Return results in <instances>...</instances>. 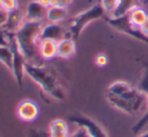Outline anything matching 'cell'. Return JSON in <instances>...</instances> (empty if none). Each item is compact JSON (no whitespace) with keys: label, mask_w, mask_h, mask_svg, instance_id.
I'll list each match as a JSON object with an SVG mask.
<instances>
[{"label":"cell","mask_w":148,"mask_h":137,"mask_svg":"<svg viewBox=\"0 0 148 137\" xmlns=\"http://www.w3.org/2000/svg\"><path fill=\"white\" fill-rule=\"evenodd\" d=\"M42 31V23L40 21H27L21 25V27L15 32L17 44L23 52L25 59L31 62L39 54L40 34ZM40 55V54H39Z\"/></svg>","instance_id":"obj_3"},{"label":"cell","mask_w":148,"mask_h":137,"mask_svg":"<svg viewBox=\"0 0 148 137\" xmlns=\"http://www.w3.org/2000/svg\"><path fill=\"white\" fill-rule=\"evenodd\" d=\"M25 13L23 12V10L19 9L18 7H17L16 9H14V10L7 12L6 21H5V23L2 25L3 30H4L5 32L15 33L23 23V19H25Z\"/></svg>","instance_id":"obj_10"},{"label":"cell","mask_w":148,"mask_h":137,"mask_svg":"<svg viewBox=\"0 0 148 137\" xmlns=\"http://www.w3.org/2000/svg\"><path fill=\"white\" fill-rule=\"evenodd\" d=\"M18 7L17 0H0V8L2 10L9 12Z\"/></svg>","instance_id":"obj_20"},{"label":"cell","mask_w":148,"mask_h":137,"mask_svg":"<svg viewBox=\"0 0 148 137\" xmlns=\"http://www.w3.org/2000/svg\"><path fill=\"white\" fill-rule=\"evenodd\" d=\"M67 11L62 6H51L48 8L47 19L52 23H59L65 19Z\"/></svg>","instance_id":"obj_18"},{"label":"cell","mask_w":148,"mask_h":137,"mask_svg":"<svg viewBox=\"0 0 148 137\" xmlns=\"http://www.w3.org/2000/svg\"><path fill=\"white\" fill-rule=\"evenodd\" d=\"M58 42L53 40H40L39 54L43 59L51 60L57 56Z\"/></svg>","instance_id":"obj_13"},{"label":"cell","mask_w":148,"mask_h":137,"mask_svg":"<svg viewBox=\"0 0 148 137\" xmlns=\"http://www.w3.org/2000/svg\"><path fill=\"white\" fill-rule=\"evenodd\" d=\"M75 41L73 39H62L58 42L57 56L61 58H70L75 54Z\"/></svg>","instance_id":"obj_16"},{"label":"cell","mask_w":148,"mask_h":137,"mask_svg":"<svg viewBox=\"0 0 148 137\" xmlns=\"http://www.w3.org/2000/svg\"><path fill=\"white\" fill-rule=\"evenodd\" d=\"M47 11L48 7L44 6L38 0H36V1H32L27 4L25 17L29 21H41L45 17H47Z\"/></svg>","instance_id":"obj_12"},{"label":"cell","mask_w":148,"mask_h":137,"mask_svg":"<svg viewBox=\"0 0 148 137\" xmlns=\"http://www.w3.org/2000/svg\"><path fill=\"white\" fill-rule=\"evenodd\" d=\"M51 6H60V1L59 0H51Z\"/></svg>","instance_id":"obj_29"},{"label":"cell","mask_w":148,"mask_h":137,"mask_svg":"<svg viewBox=\"0 0 148 137\" xmlns=\"http://www.w3.org/2000/svg\"><path fill=\"white\" fill-rule=\"evenodd\" d=\"M6 19H7V12L0 8V27H2L4 25L5 21H6Z\"/></svg>","instance_id":"obj_25"},{"label":"cell","mask_w":148,"mask_h":137,"mask_svg":"<svg viewBox=\"0 0 148 137\" xmlns=\"http://www.w3.org/2000/svg\"><path fill=\"white\" fill-rule=\"evenodd\" d=\"M43 137H50V136H49V135L47 134V133H45V134L43 135Z\"/></svg>","instance_id":"obj_31"},{"label":"cell","mask_w":148,"mask_h":137,"mask_svg":"<svg viewBox=\"0 0 148 137\" xmlns=\"http://www.w3.org/2000/svg\"><path fill=\"white\" fill-rule=\"evenodd\" d=\"M106 98L115 109L131 116L139 114L146 103H148L144 92L121 80L110 84Z\"/></svg>","instance_id":"obj_1"},{"label":"cell","mask_w":148,"mask_h":137,"mask_svg":"<svg viewBox=\"0 0 148 137\" xmlns=\"http://www.w3.org/2000/svg\"><path fill=\"white\" fill-rule=\"evenodd\" d=\"M64 35H65V31L63 27L58 25L57 23H53L42 28L40 40H53V41L59 42L64 39Z\"/></svg>","instance_id":"obj_11"},{"label":"cell","mask_w":148,"mask_h":137,"mask_svg":"<svg viewBox=\"0 0 148 137\" xmlns=\"http://www.w3.org/2000/svg\"><path fill=\"white\" fill-rule=\"evenodd\" d=\"M109 63V58L106 54L101 53L95 57V64H97L99 67H103L107 64Z\"/></svg>","instance_id":"obj_22"},{"label":"cell","mask_w":148,"mask_h":137,"mask_svg":"<svg viewBox=\"0 0 148 137\" xmlns=\"http://www.w3.org/2000/svg\"><path fill=\"white\" fill-rule=\"evenodd\" d=\"M138 137H148V131H146V132L142 133L141 135H139Z\"/></svg>","instance_id":"obj_30"},{"label":"cell","mask_w":148,"mask_h":137,"mask_svg":"<svg viewBox=\"0 0 148 137\" xmlns=\"http://www.w3.org/2000/svg\"><path fill=\"white\" fill-rule=\"evenodd\" d=\"M106 13L107 12L101 6V4H97L93 5L89 9H86L76 14L71 19V23L69 25V33L71 39H73L74 41L77 40L87 25L92 23L93 21L105 17Z\"/></svg>","instance_id":"obj_4"},{"label":"cell","mask_w":148,"mask_h":137,"mask_svg":"<svg viewBox=\"0 0 148 137\" xmlns=\"http://www.w3.org/2000/svg\"><path fill=\"white\" fill-rule=\"evenodd\" d=\"M138 89H140L142 92L146 94L148 100V64L145 66V69H144V73L142 75V78L139 82V85H138ZM148 125V108L146 110L145 114L142 116V118L136 123L135 125L132 128V132L137 134L140 131H142L146 126Z\"/></svg>","instance_id":"obj_9"},{"label":"cell","mask_w":148,"mask_h":137,"mask_svg":"<svg viewBox=\"0 0 148 137\" xmlns=\"http://www.w3.org/2000/svg\"><path fill=\"white\" fill-rule=\"evenodd\" d=\"M69 121L73 124L77 125L78 127H83L89 133L91 137H109L103 128L97 123L95 121L91 120L90 118L83 115H72L69 116Z\"/></svg>","instance_id":"obj_7"},{"label":"cell","mask_w":148,"mask_h":137,"mask_svg":"<svg viewBox=\"0 0 148 137\" xmlns=\"http://www.w3.org/2000/svg\"><path fill=\"white\" fill-rule=\"evenodd\" d=\"M141 0H119L117 6L111 13V17H121L129 14V12L135 7L140 6Z\"/></svg>","instance_id":"obj_14"},{"label":"cell","mask_w":148,"mask_h":137,"mask_svg":"<svg viewBox=\"0 0 148 137\" xmlns=\"http://www.w3.org/2000/svg\"><path fill=\"white\" fill-rule=\"evenodd\" d=\"M128 17H129V21L132 25H134L137 28H140L148 17V13L141 6H137L130 11Z\"/></svg>","instance_id":"obj_17"},{"label":"cell","mask_w":148,"mask_h":137,"mask_svg":"<svg viewBox=\"0 0 148 137\" xmlns=\"http://www.w3.org/2000/svg\"><path fill=\"white\" fill-rule=\"evenodd\" d=\"M119 0H101V4L107 13H112L115 7L117 6Z\"/></svg>","instance_id":"obj_21"},{"label":"cell","mask_w":148,"mask_h":137,"mask_svg":"<svg viewBox=\"0 0 148 137\" xmlns=\"http://www.w3.org/2000/svg\"><path fill=\"white\" fill-rule=\"evenodd\" d=\"M59 1H60V6L64 7V8L69 6L70 3L72 2V0H59Z\"/></svg>","instance_id":"obj_27"},{"label":"cell","mask_w":148,"mask_h":137,"mask_svg":"<svg viewBox=\"0 0 148 137\" xmlns=\"http://www.w3.org/2000/svg\"><path fill=\"white\" fill-rule=\"evenodd\" d=\"M38 1L46 7H50V5H51V0H38Z\"/></svg>","instance_id":"obj_28"},{"label":"cell","mask_w":148,"mask_h":137,"mask_svg":"<svg viewBox=\"0 0 148 137\" xmlns=\"http://www.w3.org/2000/svg\"><path fill=\"white\" fill-rule=\"evenodd\" d=\"M12 52L6 45H0V62L8 70H12Z\"/></svg>","instance_id":"obj_19"},{"label":"cell","mask_w":148,"mask_h":137,"mask_svg":"<svg viewBox=\"0 0 148 137\" xmlns=\"http://www.w3.org/2000/svg\"><path fill=\"white\" fill-rule=\"evenodd\" d=\"M106 21L112 28L116 29L117 31L126 34V35L130 36L134 39L139 40V41L148 45V37L142 33L140 28L135 27L130 23L128 14L121 17H107Z\"/></svg>","instance_id":"obj_6"},{"label":"cell","mask_w":148,"mask_h":137,"mask_svg":"<svg viewBox=\"0 0 148 137\" xmlns=\"http://www.w3.org/2000/svg\"><path fill=\"white\" fill-rule=\"evenodd\" d=\"M140 30H141V32L144 34V35L148 37V17L146 19V21L143 23V25L140 27Z\"/></svg>","instance_id":"obj_26"},{"label":"cell","mask_w":148,"mask_h":137,"mask_svg":"<svg viewBox=\"0 0 148 137\" xmlns=\"http://www.w3.org/2000/svg\"><path fill=\"white\" fill-rule=\"evenodd\" d=\"M16 114L21 121L34 122L40 114V108L32 100H23L18 104L16 109Z\"/></svg>","instance_id":"obj_8"},{"label":"cell","mask_w":148,"mask_h":137,"mask_svg":"<svg viewBox=\"0 0 148 137\" xmlns=\"http://www.w3.org/2000/svg\"><path fill=\"white\" fill-rule=\"evenodd\" d=\"M25 73L31 77L32 80H34L48 96L57 101L65 100V92L59 80L47 68L27 61L25 65Z\"/></svg>","instance_id":"obj_2"},{"label":"cell","mask_w":148,"mask_h":137,"mask_svg":"<svg viewBox=\"0 0 148 137\" xmlns=\"http://www.w3.org/2000/svg\"><path fill=\"white\" fill-rule=\"evenodd\" d=\"M69 137H91V136L89 135V133L85 130V128H83V127H78V129H77L75 132L72 133Z\"/></svg>","instance_id":"obj_23"},{"label":"cell","mask_w":148,"mask_h":137,"mask_svg":"<svg viewBox=\"0 0 148 137\" xmlns=\"http://www.w3.org/2000/svg\"><path fill=\"white\" fill-rule=\"evenodd\" d=\"M5 40H6V46H8L12 52V72L13 76L15 78V81L17 82L18 86L23 85V74H25V65L27 59L23 56V52L19 49V46L17 44L16 38L14 33L10 32H5Z\"/></svg>","instance_id":"obj_5"},{"label":"cell","mask_w":148,"mask_h":137,"mask_svg":"<svg viewBox=\"0 0 148 137\" xmlns=\"http://www.w3.org/2000/svg\"><path fill=\"white\" fill-rule=\"evenodd\" d=\"M45 132L43 131H38V130H29L27 137H43Z\"/></svg>","instance_id":"obj_24"},{"label":"cell","mask_w":148,"mask_h":137,"mask_svg":"<svg viewBox=\"0 0 148 137\" xmlns=\"http://www.w3.org/2000/svg\"><path fill=\"white\" fill-rule=\"evenodd\" d=\"M50 137H69V127L66 121L62 119H55L49 124Z\"/></svg>","instance_id":"obj_15"}]
</instances>
